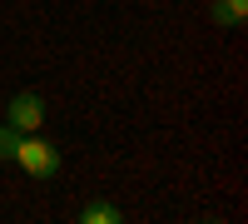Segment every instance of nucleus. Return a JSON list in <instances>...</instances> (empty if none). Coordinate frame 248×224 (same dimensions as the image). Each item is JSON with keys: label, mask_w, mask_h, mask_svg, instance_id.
Here are the masks:
<instances>
[{"label": "nucleus", "mask_w": 248, "mask_h": 224, "mask_svg": "<svg viewBox=\"0 0 248 224\" xmlns=\"http://www.w3.org/2000/svg\"><path fill=\"white\" fill-rule=\"evenodd\" d=\"M15 165L35 174V179H50L60 170V150L50 145V139H35V135H20V145H15Z\"/></svg>", "instance_id": "1"}, {"label": "nucleus", "mask_w": 248, "mask_h": 224, "mask_svg": "<svg viewBox=\"0 0 248 224\" xmlns=\"http://www.w3.org/2000/svg\"><path fill=\"white\" fill-rule=\"evenodd\" d=\"M5 125L20 130V135H35L40 125H45V100H40L35 90H20L10 105H5Z\"/></svg>", "instance_id": "2"}, {"label": "nucleus", "mask_w": 248, "mask_h": 224, "mask_svg": "<svg viewBox=\"0 0 248 224\" xmlns=\"http://www.w3.org/2000/svg\"><path fill=\"white\" fill-rule=\"evenodd\" d=\"M243 15H248V0H214V25L238 30V25H243Z\"/></svg>", "instance_id": "3"}, {"label": "nucleus", "mask_w": 248, "mask_h": 224, "mask_svg": "<svg viewBox=\"0 0 248 224\" xmlns=\"http://www.w3.org/2000/svg\"><path fill=\"white\" fill-rule=\"evenodd\" d=\"M79 219H85V224H119L124 214H119L114 205H85V214H79Z\"/></svg>", "instance_id": "4"}]
</instances>
